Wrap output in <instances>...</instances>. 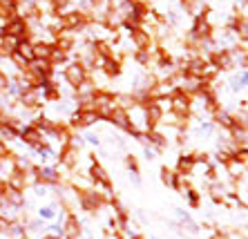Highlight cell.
<instances>
[{
    "instance_id": "cell-17",
    "label": "cell",
    "mask_w": 248,
    "mask_h": 239,
    "mask_svg": "<svg viewBox=\"0 0 248 239\" xmlns=\"http://www.w3.org/2000/svg\"><path fill=\"white\" fill-rule=\"evenodd\" d=\"M87 143H92V146H98V143H101V141H98V136H87Z\"/></svg>"
},
{
    "instance_id": "cell-18",
    "label": "cell",
    "mask_w": 248,
    "mask_h": 239,
    "mask_svg": "<svg viewBox=\"0 0 248 239\" xmlns=\"http://www.w3.org/2000/svg\"><path fill=\"white\" fill-rule=\"evenodd\" d=\"M14 2H16V0H14Z\"/></svg>"
},
{
    "instance_id": "cell-14",
    "label": "cell",
    "mask_w": 248,
    "mask_h": 239,
    "mask_svg": "<svg viewBox=\"0 0 248 239\" xmlns=\"http://www.w3.org/2000/svg\"><path fill=\"white\" fill-rule=\"evenodd\" d=\"M38 215H41L43 219H54V217H56V208H54V206H43V208L38 210Z\"/></svg>"
},
{
    "instance_id": "cell-4",
    "label": "cell",
    "mask_w": 248,
    "mask_h": 239,
    "mask_svg": "<svg viewBox=\"0 0 248 239\" xmlns=\"http://www.w3.org/2000/svg\"><path fill=\"white\" fill-rule=\"evenodd\" d=\"M18 139L23 141L25 146H31V148H38V146H43V143H47L45 132H41V130L34 128V125H25V128L20 130Z\"/></svg>"
},
{
    "instance_id": "cell-7",
    "label": "cell",
    "mask_w": 248,
    "mask_h": 239,
    "mask_svg": "<svg viewBox=\"0 0 248 239\" xmlns=\"http://www.w3.org/2000/svg\"><path fill=\"white\" fill-rule=\"evenodd\" d=\"M192 170H195V159H192V152H184V154L177 159V168H174V172H177V175L192 177Z\"/></svg>"
},
{
    "instance_id": "cell-8",
    "label": "cell",
    "mask_w": 248,
    "mask_h": 239,
    "mask_svg": "<svg viewBox=\"0 0 248 239\" xmlns=\"http://www.w3.org/2000/svg\"><path fill=\"white\" fill-rule=\"evenodd\" d=\"M224 170H226V172H228V177H231L232 181H235V179H239V177H246V165H244V164H239V161H237L235 157H232V159H228V161H226V164H224Z\"/></svg>"
},
{
    "instance_id": "cell-15",
    "label": "cell",
    "mask_w": 248,
    "mask_h": 239,
    "mask_svg": "<svg viewBox=\"0 0 248 239\" xmlns=\"http://www.w3.org/2000/svg\"><path fill=\"white\" fill-rule=\"evenodd\" d=\"M186 197H188V204H190L192 208H197V206H199V193H197V190H190Z\"/></svg>"
},
{
    "instance_id": "cell-9",
    "label": "cell",
    "mask_w": 248,
    "mask_h": 239,
    "mask_svg": "<svg viewBox=\"0 0 248 239\" xmlns=\"http://www.w3.org/2000/svg\"><path fill=\"white\" fill-rule=\"evenodd\" d=\"M108 123H112V125H116V128H121V130H130V123H127V114L125 110H119V107H114V110L110 112V117L105 119Z\"/></svg>"
},
{
    "instance_id": "cell-6",
    "label": "cell",
    "mask_w": 248,
    "mask_h": 239,
    "mask_svg": "<svg viewBox=\"0 0 248 239\" xmlns=\"http://www.w3.org/2000/svg\"><path fill=\"white\" fill-rule=\"evenodd\" d=\"M5 34L7 36H14V38H18V41H23V38H29V27L27 23H25L23 18H9L5 25Z\"/></svg>"
},
{
    "instance_id": "cell-12",
    "label": "cell",
    "mask_w": 248,
    "mask_h": 239,
    "mask_svg": "<svg viewBox=\"0 0 248 239\" xmlns=\"http://www.w3.org/2000/svg\"><path fill=\"white\" fill-rule=\"evenodd\" d=\"M208 193H210V197H213L215 204H221V201H224V197H226L224 186H221V183H213V186L208 188Z\"/></svg>"
},
{
    "instance_id": "cell-11",
    "label": "cell",
    "mask_w": 248,
    "mask_h": 239,
    "mask_svg": "<svg viewBox=\"0 0 248 239\" xmlns=\"http://www.w3.org/2000/svg\"><path fill=\"white\" fill-rule=\"evenodd\" d=\"M174 179H177V172H174L172 168L163 165V168H161V181H163V186L172 188V186H174Z\"/></svg>"
},
{
    "instance_id": "cell-3",
    "label": "cell",
    "mask_w": 248,
    "mask_h": 239,
    "mask_svg": "<svg viewBox=\"0 0 248 239\" xmlns=\"http://www.w3.org/2000/svg\"><path fill=\"white\" fill-rule=\"evenodd\" d=\"M170 112L177 117H190V96H186L184 92L174 90L170 94Z\"/></svg>"
},
{
    "instance_id": "cell-16",
    "label": "cell",
    "mask_w": 248,
    "mask_h": 239,
    "mask_svg": "<svg viewBox=\"0 0 248 239\" xmlns=\"http://www.w3.org/2000/svg\"><path fill=\"white\" fill-rule=\"evenodd\" d=\"M5 193H7V183L2 179H0V199L5 197Z\"/></svg>"
},
{
    "instance_id": "cell-10",
    "label": "cell",
    "mask_w": 248,
    "mask_h": 239,
    "mask_svg": "<svg viewBox=\"0 0 248 239\" xmlns=\"http://www.w3.org/2000/svg\"><path fill=\"white\" fill-rule=\"evenodd\" d=\"M16 54L18 56H23L27 63H31V60H34V41L23 38V41L18 43V47H16Z\"/></svg>"
},
{
    "instance_id": "cell-2",
    "label": "cell",
    "mask_w": 248,
    "mask_h": 239,
    "mask_svg": "<svg viewBox=\"0 0 248 239\" xmlns=\"http://www.w3.org/2000/svg\"><path fill=\"white\" fill-rule=\"evenodd\" d=\"M69 117H72L69 119V128H78V130H87L101 121V117L94 110H76Z\"/></svg>"
},
{
    "instance_id": "cell-5",
    "label": "cell",
    "mask_w": 248,
    "mask_h": 239,
    "mask_svg": "<svg viewBox=\"0 0 248 239\" xmlns=\"http://www.w3.org/2000/svg\"><path fill=\"white\" fill-rule=\"evenodd\" d=\"M81 235V222L74 212H67L61 224V239H78Z\"/></svg>"
},
{
    "instance_id": "cell-13",
    "label": "cell",
    "mask_w": 248,
    "mask_h": 239,
    "mask_svg": "<svg viewBox=\"0 0 248 239\" xmlns=\"http://www.w3.org/2000/svg\"><path fill=\"white\" fill-rule=\"evenodd\" d=\"M125 165H127V170H130L134 177L139 175V159L134 157V154H127L125 157Z\"/></svg>"
},
{
    "instance_id": "cell-1",
    "label": "cell",
    "mask_w": 248,
    "mask_h": 239,
    "mask_svg": "<svg viewBox=\"0 0 248 239\" xmlns=\"http://www.w3.org/2000/svg\"><path fill=\"white\" fill-rule=\"evenodd\" d=\"M63 78H65V83H67L69 88L76 90L78 85H83V83L90 78V72H87L81 63H76L74 60V63H69L67 67L63 70Z\"/></svg>"
}]
</instances>
